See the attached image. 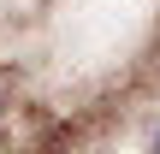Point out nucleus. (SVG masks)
I'll list each match as a JSON object with an SVG mask.
<instances>
[{"mask_svg": "<svg viewBox=\"0 0 160 154\" xmlns=\"http://www.w3.org/2000/svg\"><path fill=\"white\" fill-rule=\"evenodd\" d=\"M154 154H160V137H154Z\"/></svg>", "mask_w": 160, "mask_h": 154, "instance_id": "obj_2", "label": "nucleus"}, {"mask_svg": "<svg viewBox=\"0 0 160 154\" xmlns=\"http://www.w3.org/2000/svg\"><path fill=\"white\" fill-rule=\"evenodd\" d=\"M6 113H12V107H6V95H0V119H6Z\"/></svg>", "mask_w": 160, "mask_h": 154, "instance_id": "obj_1", "label": "nucleus"}]
</instances>
